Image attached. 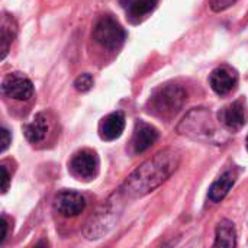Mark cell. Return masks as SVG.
<instances>
[{
  "label": "cell",
  "mask_w": 248,
  "mask_h": 248,
  "mask_svg": "<svg viewBox=\"0 0 248 248\" xmlns=\"http://www.w3.org/2000/svg\"><path fill=\"white\" fill-rule=\"evenodd\" d=\"M125 129V113L121 110L106 115L99 124V137L103 141L118 140Z\"/></svg>",
  "instance_id": "11"
},
{
  "label": "cell",
  "mask_w": 248,
  "mask_h": 248,
  "mask_svg": "<svg viewBox=\"0 0 248 248\" xmlns=\"http://www.w3.org/2000/svg\"><path fill=\"white\" fill-rule=\"evenodd\" d=\"M182 161V153L176 148H164L137 167L119 189V196L138 199L150 195L166 183Z\"/></svg>",
  "instance_id": "1"
},
{
  "label": "cell",
  "mask_w": 248,
  "mask_h": 248,
  "mask_svg": "<svg viewBox=\"0 0 248 248\" xmlns=\"http://www.w3.org/2000/svg\"><path fill=\"white\" fill-rule=\"evenodd\" d=\"M235 179H237V176H235V173L232 170H228L221 177H218L212 183V186L209 187V192H208L209 201L214 202V203H219L221 201H224L225 196L232 189V186L235 183Z\"/></svg>",
  "instance_id": "12"
},
{
  "label": "cell",
  "mask_w": 248,
  "mask_h": 248,
  "mask_svg": "<svg viewBox=\"0 0 248 248\" xmlns=\"http://www.w3.org/2000/svg\"><path fill=\"white\" fill-rule=\"evenodd\" d=\"M214 247L232 248L237 247V231L234 227V222L230 219H222L215 232V243Z\"/></svg>",
  "instance_id": "15"
},
{
  "label": "cell",
  "mask_w": 248,
  "mask_h": 248,
  "mask_svg": "<svg viewBox=\"0 0 248 248\" xmlns=\"http://www.w3.org/2000/svg\"><path fill=\"white\" fill-rule=\"evenodd\" d=\"M1 193H6L9 190V185H10V174L6 169V166H1Z\"/></svg>",
  "instance_id": "20"
},
{
  "label": "cell",
  "mask_w": 248,
  "mask_h": 248,
  "mask_svg": "<svg viewBox=\"0 0 248 248\" xmlns=\"http://www.w3.org/2000/svg\"><path fill=\"white\" fill-rule=\"evenodd\" d=\"M93 84H94V78H93V76L89 74V73H83V74H80V76L74 80V89H76L77 92H81V93L89 92V90L93 87Z\"/></svg>",
  "instance_id": "17"
},
{
  "label": "cell",
  "mask_w": 248,
  "mask_h": 248,
  "mask_svg": "<svg viewBox=\"0 0 248 248\" xmlns=\"http://www.w3.org/2000/svg\"><path fill=\"white\" fill-rule=\"evenodd\" d=\"M219 122L230 131L235 132L240 131L248 122V109L246 102L243 99H238L228 106L222 108L218 113Z\"/></svg>",
  "instance_id": "7"
},
{
  "label": "cell",
  "mask_w": 248,
  "mask_h": 248,
  "mask_svg": "<svg viewBox=\"0 0 248 248\" xmlns=\"http://www.w3.org/2000/svg\"><path fill=\"white\" fill-rule=\"evenodd\" d=\"M68 169L70 173L78 180H93L99 173V157L89 148L80 150L71 157Z\"/></svg>",
  "instance_id": "4"
},
{
  "label": "cell",
  "mask_w": 248,
  "mask_h": 248,
  "mask_svg": "<svg viewBox=\"0 0 248 248\" xmlns=\"http://www.w3.org/2000/svg\"><path fill=\"white\" fill-rule=\"evenodd\" d=\"M246 147H247V151H248V135H247V140H246Z\"/></svg>",
  "instance_id": "22"
},
{
  "label": "cell",
  "mask_w": 248,
  "mask_h": 248,
  "mask_svg": "<svg viewBox=\"0 0 248 248\" xmlns=\"http://www.w3.org/2000/svg\"><path fill=\"white\" fill-rule=\"evenodd\" d=\"M186 100H187L186 90L179 84L169 83L160 86L151 93L147 102V110L154 116L163 119H171L182 110Z\"/></svg>",
  "instance_id": "2"
},
{
  "label": "cell",
  "mask_w": 248,
  "mask_h": 248,
  "mask_svg": "<svg viewBox=\"0 0 248 248\" xmlns=\"http://www.w3.org/2000/svg\"><path fill=\"white\" fill-rule=\"evenodd\" d=\"M209 121H211L209 113L206 110L195 109L182 121L177 131L182 135H187V137H193V138H199L201 135H209L211 132H208V129H206V128H211Z\"/></svg>",
  "instance_id": "8"
},
{
  "label": "cell",
  "mask_w": 248,
  "mask_h": 248,
  "mask_svg": "<svg viewBox=\"0 0 248 248\" xmlns=\"http://www.w3.org/2000/svg\"><path fill=\"white\" fill-rule=\"evenodd\" d=\"M46 132H48V122H46V118L44 116V113H36L29 124L23 125L25 138L31 144L42 142L46 137Z\"/></svg>",
  "instance_id": "13"
},
{
  "label": "cell",
  "mask_w": 248,
  "mask_h": 248,
  "mask_svg": "<svg viewBox=\"0 0 248 248\" xmlns=\"http://www.w3.org/2000/svg\"><path fill=\"white\" fill-rule=\"evenodd\" d=\"M0 137H1V142H0V153H4L10 142H12V137H10V132L6 129V128H1L0 129Z\"/></svg>",
  "instance_id": "19"
},
{
  "label": "cell",
  "mask_w": 248,
  "mask_h": 248,
  "mask_svg": "<svg viewBox=\"0 0 248 248\" xmlns=\"http://www.w3.org/2000/svg\"><path fill=\"white\" fill-rule=\"evenodd\" d=\"M93 39L108 51H118L126 39V32L115 17L106 15L94 25Z\"/></svg>",
  "instance_id": "3"
},
{
  "label": "cell",
  "mask_w": 248,
  "mask_h": 248,
  "mask_svg": "<svg viewBox=\"0 0 248 248\" xmlns=\"http://www.w3.org/2000/svg\"><path fill=\"white\" fill-rule=\"evenodd\" d=\"M54 211L64 218L78 217L86 209V199L81 193L74 190H62L55 195L52 202Z\"/></svg>",
  "instance_id": "5"
},
{
  "label": "cell",
  "mask_w": 248,
  "mask_h": 248,
  "mask_svg": "<svg viewBox=\"0 0 248 248\" xmlns=\"http://www.w3.org/2000/svg\"><path fill=\"white\" fill-rule=\"evenodd\" d=\"M0 31H1V60L6 58L9 48L13 42V39L16 38L17 33V23L15 20V17L9 13H3L1 15V22H0Z\"/></svg>",
  "instance_id": "14"
},
{
  "label": "cell",
  "mask_w": 248,
  "mask_h": 248,
  "mask_svg": "<svg viewBox=\"0 0 248 248\" xmlns=\"http://www.w3.org/2000/svg\"><path fill=\"white\" fill-rule=\"evenodd\" d=\"M6 237H7V219H6V217H1V238H0V244L4 243Z\"/></svg>",
  "instance_id": "21"
},
{
  "label": "cell",
  "mask_w": 248,
  "mask_h": 248,
  "mask_svg": "<svg viewBox=\"0 0 248 248\" xmlns=\"http://www.w3.org/2000/svg\"><path fill=\"white\" fill-rule=\"evenodd\" d=\"M1 93L15 100H29L33 96V84L22 73H9L1 81Z\"/></svg>",
  "instance_id": "6"
},
{
  "label": "cell",
  "mask_w": 248,
  "mask_h": 248,
  "mask_svg": "<svg viewBox=\"0 0 248 248\" xmlns=\"http://www.w3.org/2000/svg\"><path fill=\"white\" fill-rule=\"evenodd\" d=\"M209 84L218 96H227L235 90L238 84V74L228 65L217 67L209 74Z\"/></svg>",
  "instance_id": "9"
},
{
  "label": "cell",
  "mask_w": 248,
  "mask_h": 248,
  "mask_svg": "<svg viewBox=\"0 0 248 248\" xmlns=\"http://www.w3.org/2000/svg\"><path fill=\"white\" fill-rule=\"evenodd\" d=\"M238 0H209V6L214 12H224L235 4Z\"/></svg>",
  "instance_id": "18"
},
{
  "label": "cell",
  "mask_w": 248,
  "mask_h": 248,
  "mask_svg": "<svg viewBox=\"0 0 248 248\" xmlns=\"http://www.w3.org/2000/svg\"><path fill=\"white\" fill-rule=\"evenodd\" d=\"M158 137H160V134L155 126H153L151 124H147L144 121H137L135 128H134V135H132L134 153L135 154L145 153L148 148H151L157 142Z\"/></svg>",
  "instance_id": "10"
},
{
  "label": "cell",
  "mask_w": 248,
  "mask_h": 248,
  "mask_svg": "<svg viewBox=\"0 0 248 248\" xmlns=\"http://www.w3.org/2000/svg\"><path fill=\"white\" fill-rule=\"evenodd\" d=\"M158 6V0H132L126 7V15L132 22H141Z\"/></svg>",
  "instance_id": "16"
}]
</instances>
